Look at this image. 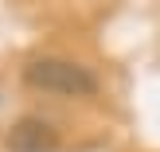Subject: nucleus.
Here are the masks:
<instances>
[{"label": "nucleus", "mask_w": 160, "mask_h": 152, "mask_svg": "<svg viewBox=\"0 0 160 152\" xmlns=\"http://www.w3.org/2000/svg\"><path fill=\"white\" fill-rule=\"evenodd\" d=\"M59 148V133L43 117H20L8 129V152H55Z\"/></svg>", "instance_id": "f03ea898"}, {"label": "nucleus", "mask_w": 160, "mask_h": 152, "mask_svg": "<svg viewBox=\"0 0 160 152\" xmlns=\"http://www.w3.org/2000/svg\"><path fill=\"white\" fill-rule=\"evenodd\" d=\"M23 82L31 90H43V94H59V98H90L98 94V78L74 59H31L23 66Z\"/></svg>", "instance_id": "f257e3e1"}]
</instances>
